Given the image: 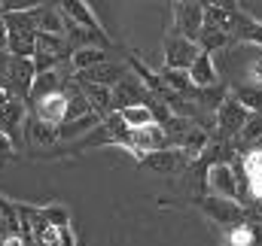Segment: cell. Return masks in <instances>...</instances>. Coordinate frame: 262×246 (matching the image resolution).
I'll use <instances>...</instances> for the list:
<instances>
[{
    "mask_svg": "<svg viewBox=\"0 0 262 246\" xmlns=\"http://www.w3.org/2000/svg\"><path fill=\"white\" fill-rule=\"evenodd\" d=\"M198 207L207 219H213L216 225H226V228H235V225H247V210L238 204V201H223V198H198Z\"/></svg>",
    "mask_w": 262,
    "mask_h": 246,
    "instance_id": "cell-1",
    "label": "cell"
},
{
    "mask_svg": "<svg viewBox=\"0 0 262 246\" xmlns=\"http://www.w3.org/2000/svg\"><path fill=\"white\" fill-rule=\"evenodd\" d=\"M171 12H174V34L198 43V37L204 31V3H189V0L171 3Z\"/></svg>",
    "mask_w": 262,
    "mask_h": 246,
    "instance_id": "cell-2",
    "label": "cell"
},
{
    "mask_svg": "<svg viewBox=\"0 0 262 246\" xmlns=\"http://www.w3.org/2000/svg\"><path fill=\"white\" fill-rule=\"evenodd\" d=\"M204 188L207 194L213 198H223V201H238V177L232 170L229 161H213L204 174Z\"/></svg>",
    "mask_w": 262,
    "mask_h": 246,
    "instance_id": "cell-3",
    "label": "cell"
},
{
    "mask_svg": "<svg viewBox=\"0 0 262 246\" xmlns=\"http://www.w3.org/2000/svg\"><path fill=\"white\" fill-rule=\"evenodd\" d=\"M198 43L186 40V37H177L174 31L165 37L162 43V55H165V70H189L192 61L198 58Z\"/></svg>",
    "mask_w": 262,
    "mask_h": 246,
    "instance_id": "cell-4",
    "label": "cell"
},
{
    "mask_svg": "<svg viewBox=\"0 0 262 246\" xmlns=\"http://www.w3.org/2000/svg\"><path fill=\"white\" fill-rule=\"evenodd\" d=\"M140 164H143V167H149V170H156V174H162V177H174V174H186V170H189V164H192V158H189L183 149L168 146V149H159V152L143 155V158H140Z\"/></svg>",
    "mask_w": 262,
    "mask_h": 246,
    "instance_id": "cell-5",
    "label": "cell"
},
{
    "mask_svg": "<svg viewBox=\"0 0 262 246\" xmlns=\"http://www.w3.org/2000/svg\"><path fill=\"white\" fill-rule=\"evenodd\" d=\"M250 122V113L229 94L223 104H220V110H216V128H220V140H235V137H241V131H244V125Z\"/></svg>",
    "mask_w": 262,
    "mask_h": 246,
    "instance_id": "cell-6",
    "label": "cell"
},
{
    "mask_svg": "<svg viewBox=\"0 0 262 246\" xmlns=\"http://www.w3.org/2000/svg\"><path fill=\"white\" fill-rule=\"evenodd\" d=\"M67 101L64 91H55V94H46L40 101H34V119H40L43 125H52V128H61L67 122Z\"/></svg>",
    "mask_w": 262,
    "mask_h": 246,
    "instance_id": "cell-7",
    "label": "cell"
},
{
    "mask_svg": "<svg viewBox=\"0 0 262 246\" xmlns=\"http://www.w3.org/2000/svg\"><path fill=\"white\" fill-rule=\"evenodd\" d=\"M61 6V12H64L70 21H76L79 28H85L92 37H98L104 46H110V40H107V31H101V21L95 18V12H92V6L89 3H79V0H64V3H58Z\"/></svg>",
    "mask_w": 262,
    "mask_h": 246,
    "instance_id": "cell-8",
    "label": "cell"
},
{
    "mask_svg": "<svg viewBox=\"0 0 262 246\" xmlns=\"http://www.w3.org/2000/svg\"><path fill=\"white\" fill-rule=\"evenodd\" d=\"M128 73H125V67L122 64H98V67H92V70H85V73H76L73 79L76 82H82V85H101V88H116L122 79H125Z\"/></svg>",
    "mask_w": 262,
    "mask_h": 246,
    "instance_id": "cell-9",
    "label": "cell"
},
{
    "mask_svg": "<svg viewBox=\"0 0 262 246\" xmlns=\"http://www.w3.org/2000/svg\"><path fill=\"white\" fill-rule=\"evenodd\" d=\"M134 104H146V88L137 82V76L131 73L125 76L116 88H113V110H125V107H134Z\"/></svg>",
    "mask_w": 262,
    "mask_h": 246,
    "instance_id": "cell-10",
    "label": "cell"
},
{
    "mask_svg": "<svg viewBox=\"0 0 262 246\" xmlns=\"http://www.w3.org/2000/svg\"><path fill=\"white\" fill-rule=\"evenodd\" d=\"M189 73V79H192V85L195 88H216V82H220V73H216V61H213V55H207V52H198V58L192 61V67L186 70Z\"/></svg>",
    "mask_w": 262,
    "mask_h": 246,
    "instance_id": "cell-11",
    "label": "cell"
},
{
    "mask_svg": "<svg viewBox=\"0 0 262 246\" xmlns=\"http://www.w3.org/2000/svg\"><path fill=\"white\" fill-rule=\"evenodd\" d=\"M34 21L40 34H52V37H64V12L55 3H40L34 9Z\"/></svg>",
    "mask_w": 262,
    "mask_h": 246,
    "instance_id": "cell-12",
    "label": "cell"
},
{
    "mask_svg": "<svg viewBox=\"0 0 262 246\" xmlns=\"http://www.w3.org/2000/svg\"><path fill=\"white\" fill-rule=\"evenodd\" d=\"M21 134H25L28 146H40V149H49V146L61 143V140H58V128L43 125L40 119H34V116L25 119V131H21Z\"/></svg>",
    "mask_w": 262,
    "mask_h": 246,
    "instance_id": "cell-13",
    "label": "cell"
},
{
    "mask_svg": "<svg viewBox=\"0 0 262 246\" xmlns=\"http://www.w3.org/2000/svg\"><path fill=\"white\" fill-rule=\"evenodd\" d=\"M25 119H28L25 101L9 97V104L0 110V134H6L9 140H12V137H18V131H25Z\"/></svg>",
    "mask_w": 262,
    "mask_h": 246,
    "instance_id": "cell-14",
    "label": "cell"
},
{
    "mask_svg": "<svg viewBox=\"0 0 262 246\" xmlns=\"http://www.w3.org/2000/svg\"><path fill=\"white\" fill-rule=\"evenodd\" d=\"M244 177H247V191L262 201V146H250L244 152Z\"/></svg>",
    "mask_w": 262,
    "mask_h": 246,
    "instance_id": "cell-15",
    "label": "cell"
},
{
    "mask_svg": "<svg viewBox=\"0 0 262 246\" xmlns=\"http://www.w3.org/2000/svg\"><path fill=\"white\" fill-rule=\"evenodd\" d=\"M79 88H82V94H85V101H89V107H92V113H98L101 119H110L116 110H113V88H101V85H82L79 82Z\"/></svg>",
    "mask_w": 262,
    "mask_h": 246,
    "instance_id": "cell-16",
    "label": "cell"
},
{
    "mask_svg": "<svg viewBox=\"0 0 262 246\" xmlns=\"http://www.w3.org/2000/svg\"><path fill=\"white\" fill-rule=\"evenodd\" d=\"M119 119L125 122L128 131H143V128H152L156 125V113H152L149 104H134V107L119 110Z\"/></svg>",
    "mask_w": 262,
    "mask_h": 246,
    "instance_id": "cell-17",
    "label": "cell"
},
{
    "mask_svg": "<svg viewBox=\"0 0 262 246\" xmlns=\"http://www.w3.org/2000/svg\"><path fill=\"white\" fill-rule=\"evenodd\" d=\"M98 64H107V49H101V46L76 49V52L70 55V67H73L76 73H85V70H92V67H98Z\"/></svg>",
    "mask_w": 262,
    "mask_h": 246,
    "instance_id": "cell-18",
    "label": "cell"
},
{
    "mask_svg": "<svg viewBox=\"0 0 262 246\" xmlns=\"http://www.w3.org/2000/svg\"><path fill=\"white\" fill-rule=\"evenodd\" d=\"M101 122H104V119H101L98 113H89V116H82V119H76V122H64L58 128V140H61V143H70V140H76L79 134L95 131Z\"/></svg>",
    "mask_w": 262,
    "mask_h": 246,
    "instance_id": "cell-19",
    "label": "cell"
},
{
    "mask_svg": "<svg viewBox=\"0 0 262 246\" xmlns=\"http://www.w3.org/2000/svg\"><path fill=\"white\" fill-rule=\"evenodd\" d=\"M40 213H43V219L52 225V228H70V210H67L64 204H43L40 207Z\"/></svg>",
    "mask_w": 262,
    "mask_h": 246,
    "instance_id": "cell-20",
    "label": "cell"
},
{
    "mask_svg": "<svg viewBox=\"0 0 262 246\" xmlns=\"http://www.w3.org/2000/svg\"><path fill=\"white\" fill-rule=\"evenodd\" d=\"M226 246H256V228H250V225H235V228H229Z\"/></svg>",
    "mask_w": 262,
    "mask_h": 246,
    "instance_id": "cell-21",
    "label": "cell"
},
{
    "mask_svg": "<svg viewBox=\"0 0 262 246\" xmlns=\"http://www.w3.org/2000/svg\"><path fill=\"white\" fill-rule=\"evenodd\" d=\"M241 140L244 143L262 140V116H250V122L244 125V131H241Z\"/></svg>",
    "mask_w": 262,
    "mask_h": 246,
    "instance_id": "cell-22",
    "label": "cell"
},
{
    "mask_svg": "<svg viewBox=\"0 0 262 246\" xmlns=\"http://www.w3.org/2000/svg\"><path fill=\"white\" fill-rule=\"evenodd\" d=\"M12 158H15V143L6 134H0V164L3 161H12Z\"/></svg>",
    "mask_w": 262,
    "mask_h": 246,
    "instance_id": "cell-23",
    "label": "cell"
},
{
    "mask_svg": "<svg viewBox=\"0 0 262 246\" xmlns=\"http://www.w3.org/2000/svg\"><path fill=\"white\" fill-rule=\"evenodd\" d=\"M6 46H9V31H6V21L0 18V52H6Z\"/></svg>",
    "mask_w": 262,
    "mask_h": 246,
    "instance_id": "cell-24",
    "label": "cell"
},
{
    "mask_svg": "<svg viewBox=\"0 0 262 246\" xmlns=\"http://www.w3.org/2000/svg\"><path fill=\"white\" fill-rule=\"evenodd\" d=\"M6 104H9V94H6V91H3V88H0V110H3V107H6Z\"/></svg>",
    "mask_w": 262,
    "mask_h": 246,
    "instance_id": "cell-25",
    "label": "cell"
}]
</instances>
